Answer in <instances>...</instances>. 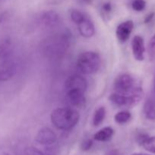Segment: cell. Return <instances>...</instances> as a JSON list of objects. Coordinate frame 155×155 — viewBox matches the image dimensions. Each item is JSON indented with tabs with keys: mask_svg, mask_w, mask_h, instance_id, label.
Here are the masks:
<instances>
[{
	"mask_svg": "<svg viewBox=\"0 0 155 155\" xmlns=\"http://www.w3.org/2000/svg\"><path fill=\"white\" fill-rule=\"evenodd\" d=\"M79 118L77 110L67 107L56 108L51 114L52 124L61 130H71L78 123Z\"/></svg>",
	"mask_w": 155,
	"mask_h": 155,
	"instance_id": "cell-1",
	"label": "cell"
},
{
	"mask_svg": "<svg viewBox=\"0 0 155 155\" xmlns=\"http://www.w3.org/2000/svg\"><path fill=\"white\" fill-rule=\"evenodd\" d=\"M71 33L68 30L51 36L46 42V54L51 56H59L65 54L71 45Z\"/></svg>",
	"mask_w": 155,
	"mask_h": 155,
	"instance_id": "cell-2",
	"label": "cell"
},
{
	"mask_svg": "<svg viewBox=\"0 0 155 155\" xmlns=\"http://www.w3.org/2000/svg\"><path fill=\"white\" fill-rule=\"evenodd\" d=\"M78 68L84 74H94L101 66V58L95 51H88L81 53L77 60Z\"/></svg>",
	"mask_w": 155,
	"mask_h": 155,
	"instance_id": "cell-3",
	"label": "cell"
},
{
	"mask_svg": "<svg viewBox=\"0 0 155 155\" xmlns=\"http://www.w3.org/2000/svg\"><path fill=\"white\" fill-rule=\"evenodd\" d=\"M143 95L144 93L141 87L138 86L129 95H122L117 92H114L109 96V100L117 107H133L141 101L143 98Z\"/></svg>",
	"mask_w": 155,
	"mask_h": 155,
	"instance_id": "cell-4",
	"label": "cell"
},
{
	"mask_svg": "<svg viewBox=\"0 0 155 155\" xmlns=\"http://www.w3.org/2000/svg\"><path fill=\"white\" fill-rule=\"evenodd\" d=\"M138 86H135V82L133 77L127 74H124L117 77L114 83L115 92L122 95H129L132 93Z\"/></svg>",
	"mask_w": 155,
	"mask_h": 155,
	"instance_id": "cell-5",
	"label": "cell"
},
{
	"mask_svg": "<svg viewBox=\"0 0 155 155\" xmlns=\"http://www.w3.org/2000/svg\"><path fill=\"white\" fill-rule=\"evenodd\" d=\"M35 140L37 143L43 145H50L54 144L57 140L56 133L50 128H42L36 134Z\"/></svg>",
	"mask_w": 155,
	"mask_h": 155,
	"instance_id": "cell-6",
	"label": "cell"
},
{
	"mask_svg": "<svg viewBox=\"0 0 155 155\" xmlns=\"http://www.w3.org/2000/svg\"><path fill=\"white\" fill-rule=\"evenodd\" d=\"M65 89H78L82 92L86 91L88 88V82L86 79L80 75H72L68 77L65 81Z\"/></svg>",
	"mask_w": 155,
	"mask_h": 155,
	"instance_id": "cell-7",
	"label": "cell"
},
{
	"mask_svg": "<svg viewBox=\"0 0 155 155\" xmlns=\"http://www.w3.org/2000/svg\"><path fill=\"white\" fill-rule=\"evenodd\" d=\"M40 22L47 28H55L60 24L61 18L59 14L55 11H47L41 15Z\"/></svg>",
	"mask_w": 155,
	"mask_h": 155,
	"instance_id": "cell-8",
	"label": "cell"
},
{
	"mask_svg": "<svg viewBox=\"0 0 155 155\" xmlns=\"http://www.w3.org/2000/svg\"><path fill=\"white\" fill-rule=\"evenodd\" d=\"M134 28V23L132 21H126L121 23L117 27L115 34L119 40L122 42L128 40Z\"/></svg>",
	"mask_w": 155,
	"mask_h": 155,
	"instance_id": "cell-9",
	"label": "cell"
},
{
	"mask_svg": "<svg viewBox=\"0 0 155 155\" xmlns=\"http://www.w3.org/2000/svg\"><path fill=\"white\" fill-rule=\"evenodd\" d=\"M132 53L135 60L141 61L144 59V42L141 36H135L132 42Z\"/></svg>",
	"mask_w": 155,
	"mask_h": 155,
	"instance_id": "cell-10",
	"label": "cell"
},
{
	"mask_svg": "<svg viewBox=\"0 0 155 155\" xmlns=\"http://www.w3.org/2000/svg\"><path fill=\"white\" fill-rule=\"evenodd\" d=\"M67 97L68 101L74 107H82L86 103V98L84 96V92L78 89H69L66 90Z\"/></svg>",
	"mask_w": 155,
	"mask_h": 155,
	"instance_id": "cell-11",
	"label": "cell"
},
{
	"mask_svg": "<svg viewBox=\"0 0 155 155\" xmlns=\"http://www.w3.org/2000/svg\"><path fill=\"white\" fill-rule=\"evenodd\" d=\"M16 65L11 61H5L0 67V81H8L15 76Z\"/></svg>",
	"mask_w": 155,
	"mask_h": 155,
	"instance_id": "cell-12",
	"label": "cell"
},
{
	"mask_svg": "<svg viewBox=\"0 0 155 155\" xmlns=\"http://www.w3.org/2000/svg\"><path fill=\"white\" fill-rule=\"evenodd\" d=\"M78 25L80 34L85 38H91L95 34V27L94 24L88 18H85Z\"/></svg>",
	"mask_w": 155,
	"mask_h": 155,
	"instance_id": "cell-13",
	"label": "cell"
},
{
	"mask_svg": "<svg viewBox=\"0 0 155 155\" xmlns=\"http://www.w3.org/2000/svg\"><path fill=\"white\" fill-rule=\"evenodd\" d=\"M114 134V130L111 127H107L101 129L94 136V139L98 142H107Z\"/></svg>",
	"mask_w": 155,
	"mask_h": 155,
	"instance_id": "cell-14",
	"label": "cell"
},
{
	"mask_svg": "<svg viewBox=\"0 0 155 155\" xmlns=\"http://www.w3.org/2000/svg\"><path fill=\"white\" fill-rule=\"evenodd\" d=\"M144 114L148 120H155V99L153 98H148L144 102Z\"/></svg>",
	"mask_w": 155,
	"mask_h": 155,
	"instance_id": "cell-15",
	"label": "cell"
},
{
	"mask_svg": "<svg viewBox=\"0 0 155 155\" xmlns=\"http://www.w3.org/2000/svg\"><path fill=\"white\" fill-rule=\"evenodd\" d=\"M12 52V44L10 39H5L0 42V58L7 59Z\"/></svg>",
	"mask_w": 155,
	"mask_h": 155,
	"instance_id": "cell-16",
	"label": "cell"
},
{
	"mask_svg": "<svg viewBox=\"0 0 155 155\" xmlns=\"http://www.w3.org/2000/svg\"><path fill=\"white\" fill-rule=\"evenodd\" d=\"M106 116V110L104 107H100L97 108L94 112V117H93V124L95 127H98L99 125L103 123Z\"/></svg>",
	"mask_w": 155,
	"mask_h": 155,
	"instance_id": "cell-17",
	"label": "cell"
},
{
	"mask_svg": "<svg viewBox=\"0 0 155 155\" xmlns=\"http://www.w3.org/2000/svg\"><path fill=\"white\" fill-rule=\"evenodd\" d=\"M143 148L146 151H149L150 153H153L155 154V136L153 137H148L147 136L144 141L141 143Z\"/></svg>",
	"mask_w": 155,
	"mask_h": 155,
	"instance_id": "cell-18",
	"label": "cell"
},
{
	"mask_svg": "<svg viewBox=\"0 0 155 155\" xmlns=\"http://www.w3.org/2000/svg\"><path fill=\"white\" fill-rule=\"evenodd\" d=\"M132 117V114L130 112L126 111V110H122V111L118 112L114 117V120L117 124H122L127 123Z\"/></svg>",
	"mask_w": 155,
	"mask_h": 155,
	"instance_id": "cell-19",
	"label": "cell"
},
{
	"mask_svg": "<svg viewBox=\"0 0 155 155\" xmlns=\"http://www.w3.org/2000/svg\"><path fill=\"white\" fill-rule=\"evenodd\" d=\"M71 18L73 21V22L75 23L76 24H79L86 18H85L84 15L82 12H81L80 11L73 9L71 12Z\"/></svg>",
	"mask_w": 155,
	"mask_h": 155,
	"instance_id": "cell-20",
	"label": "cell"
},
{
	"mask_svg": "<svg viewBox=\"0 0 155 155\" xmlns=\"http://www.w3.org/2000/svg\"><path fill=\"white\" fill-rule=\"evenodd\" d=\"M146 2L144 0H134L132 3V7L136 12H141L145 8Z\"/></svg>",
	"mask_w": 155,
	"mask_h": 155,
	"instance_id": "cell-21",
	"label": "cell"
},
{
	"mask_svg": "<svg viewBox=\"0 0 155 155\" xmlns=\"http://www.w3.org/2000/svg\"><path fill=\"white\" fill-rule=\"evenodd\" d=\"M148 53L149 55L151 56V57H154L155 56V33L149 41Z\"/></svg>",
	"mask_w": 155,
	"mask_h": 155,
	"instance_id": "cell-22",
	"label": "cell"
},
{
	"mask_svg": "<svg viewBox=\"0 0 155 155\" xmlns=\"http://www.w3.org/2000/svg\"><path fill=\"white\" fill-rule=\"evenodd\" d=\"M93 145V141L91 139H86V140L84 141L81 144V149L83 151H88L91 148Z\"/></svg>",
	"mask_w": 155,
	"mask_h": 155,
	"instance_id": "cell-23",
	"label": "cell"
},
{
	"mask_svg": "<svg viewBox=\"0 0 155 155\" xmlns=\"http://www.w3.org/2000/svg\"><path fill=\"white\" fill-rule=\"evenodd\" d=\"M102 9H103V12L109 13V12L112 11V5H111L110 2L103 3V5H102Z\"/></svg>",
	"mask_w": 155,
	"mask_h": 155,
	"instance_id": "cell-24",
	"label": "cell"
},
{
	"mask_svg": "<svg viewBox=\"0 0 155 155\" xmlns=\"http://www.w3.org/2000/svg\"><path fill=\"white\" fill-rule=\"evenodd\" d=\"M153 16H154V13H150L148 15H147L145 18V19H144V23L145 24H147V23H150V21H152V19L153 18Z\"/></svg>",
	"mask_w": 155,
	"mask_h": 155,
	"instance_id": "cell-25",
	"label": "cell"
},
{
	"mask_svg": "<svg viewBox=\"0 0 155 155\" xmlns=\"http://www.w3.org/2000/svg\"><path fill=\"white\" fill-rule=\"evenodd\" d=\"M105 155H120V153L118 150L113 149V150H111V151H108V152L106 153Z\"/></svg>",
	"mask_w": 155,
	"mask_h": 155,
	"instance_id": "cell-26",
	"label": "cell"
},
{
	"mask_svg": "<svg viewBox=\"0 0 155 155\" xmlns=\"http://www.w3.org/2000/svg\"><path fill=\"white\" fill-rule=\"evenodd\" d=\"M132 155H150V154H144V153H135V154H132Z\"/></svg>",
	"mask_w": 155,
	"mask_h": 155,
	"instance_id": "cell-27",
	"label": "cell"
},
{
	"mask_svg": "<svg viewBox=\"0 0 155 155\" xmlns=\"http://www.w3.org/2000/svg\"><path fill=\"white\" fill-rule=\"evenodd\" d=\"M82 1L86 2H90V1H91V0H82Z\"/></svg>",
	"mask_w": 155,
	"mask_h": 155,
	"instance_id": "cell-28",
	"label": "cell"
},
{
	"mask_svg": "<svg viewBox=\"0 0 155 155\" xmlns=\"http://www.w3.org/2000/svg\"><path fill=\"white\" fill-rule=\"evenodd\" d=\"M3 155H10V154H7V153H5V154H3Z\"/></svg>",
	"mask_w": 155,
	"mask_h": 155,
	"instance_id": "cell-29",
	"label": "cell"
},
{
	"mask_svg": "<svg viewBox=\"0 0 155 155\" xmlns=\"http://www.w3.org/2000/svg\"><path fill=\"white\" fill-rule=\"evenodd\" d=\"M154 91H155V83H154Z\"/></svg>",
	"mask_w": 155,
	"mask_h": 155,
	"instance_id": "cell-30",
	"label": "cell"
}]
</instances>
